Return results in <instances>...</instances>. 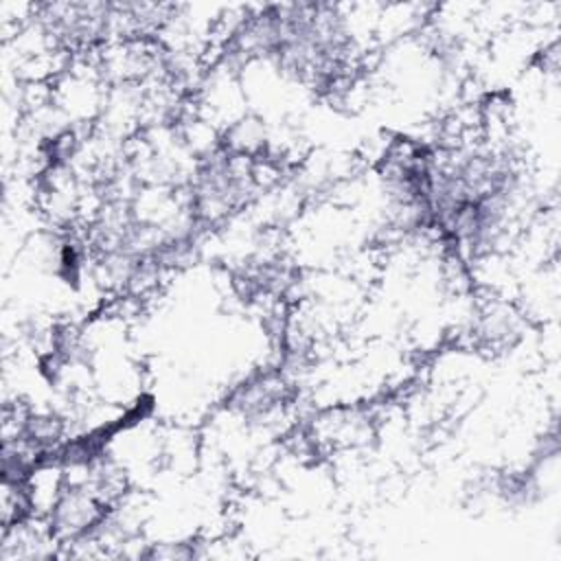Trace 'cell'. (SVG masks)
<instances>
[{
  "instance_id": "2",
  "label": "cell",
  "mask_w": 561,
  "mask_h": 561,
  "mask_svg": "<svg viewBox=\"0 0 561 561\" xmlns=\"http://www.w3.org/2000/svg\"><path fill=\"white\" fill-rule=\"evenodd\" d=\"M289 401V381L283 373L263 370L243 379L232 388L228 397V408L237 412L243 421L267 425Z\"/></svg>"
},
{
  "instance_id": "1",
  "label": "cell",
  "mask_w": 561,
  "mask_h": 561,
  "mask_svg": "<svg viewBox=\"0 0 561 561\" xmlns=\"http://www.w3.org/2000/svg\"><path fill=\"white\" fill-rule=\"evenodd\" d=\"M252 195L254 175L248 158L219 149L197 164L188 186L186 210L202 228H208L243 210Z\"/></svg>"
},
{
  "instance_id": "3",
  "label": "cell",
  "mask_w": 561,
  "mask_h": 561,
  "mask_svg": "<svg viewBox=\"0 0 561 561\" xmlns=\"http://www.w3.org/2000/svg\"><path fill=\"white\" fill-rule=\"evenodd\" d=\"M476 333L489 346H511L513 340L519 337L517 318L506 307H489L480 313Z\"/></svg>"
}]
</instances>
